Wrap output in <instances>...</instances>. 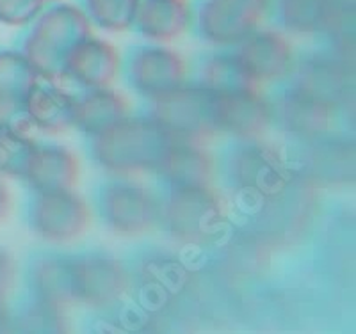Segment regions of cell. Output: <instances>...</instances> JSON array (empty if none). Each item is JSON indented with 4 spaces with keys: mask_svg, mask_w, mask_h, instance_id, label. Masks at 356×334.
I'll return each mask as SVG.
<instances>
[{
    "mask_svg": "<svg viewBox=\"0 0 356 334\" xmlns=\"http://www.w3.org/2000/svg\"><path fill=\"white\" fill-rule=\"evenodd\" d=\"M44 2H56V0H44Z\"/></svg>",
    "mask_w": 356,
    "mask_h": 334,
    "instance_id": "cell-27",
    "label": "cell"
},
{
    "mask_svg": "<svg viewBox=\"0 0 356 334\" xmlns=\"http://www.w3.org/2000/svg\"><path fill=\"white\" fill-rule=\"evenodd\" d=\"M170 133L150 116H127L89 142L91 157L102 169L120 178L155 173L170 142Z\"/></svg>",
    "mask_w": 356,
    "mask_h": 334,
    "instance_id": "cell-2",
    "label": "cell"
},
{
    "mask_svg": "<svg viewBox=\"0 0 356 334\" xmlns=\"http://www.w3.org/2000/svg\"><path fill=\"white\" fill-rule=\"evenodd\" d=\"M29 222L44 242L65 246L88 233L93 224V210L75 189L36 192L29 206Z\"/></svg>",
    "mask_w": 356,
    "mask_h": 334,
    "instance_id": "cell-7",
    "label": "cell"
},
{
    "mask_svg": "<svg viewBox=\"0 0 356 334\" xmlns=\"http://www.w3.org/2000/svg\"><path fill=\"white\" fill-rule=\"evenodd\" d=\"M98 210L113 233L139 237L161 222V199L157 194L129 178L106 183L98 192Z\"/></svg>",
    "mask_w": 356,
    "mask_h": 334,
    "instance_id": "cell-6",
    "label": "cell"
},
{
    "mask_svg": "<svg viewBox=\"0 0 356 334\" xmlns=\"http://www.w3.org/2000/svg\"><path fill=\"white\" fill-rule=\"evenodd\" d=\"M89 36H93V25L84 9L73 4H56L38 15L22 41L20 52L40 78L59 84L65 78L66 56Z\"/></svg>",
    "mask_w": 356,
    "mask_h": 334,
    "instance_id": "cell-3",
    "label": "cell"
},
{
    "mask_svg": "<svg viewBox=\"0 0 356 334\" xmlns=\"http://www.w3.org/2000/svg\"><path fill=\"white\" fill-rule=\"evenodd\" d=\"M271 0H198L193 6V25L205 41L218 47H235L255 33Z\"/></svg>",
    "mask_w": 356,
    "mask_h": 334,
    "instance_id": "cell-8",
    "label": "cell"
},
{
    "mask_svg": "<svg viewBox=\"0 0 356 334\" xmlns=\"http://www.w3.org/2000/svg\"><path fill=\"white\" fill-rule=\"evenodd\" d=\"M138 4L139 0H82L91 24L111 33H122L132 27Z\"/></svg>",
    "mask_w": 356,
    "mask_h": 334,
    "instance_id": "cell-24",
    "label": "cell"
},
{
    "mask_svg": "<svg viewBox=\"0 0 356 334\" xmlns=\"http://www.w3.org/2000/svg\"><path fill=\"white\" fill-rule=\"evenodd\" d=\"M271 121V103L264 98L262 89L214 93V123L218 135L255 141L262 137Z\"/></svg>",
    "mask_w": 356,
    "mask_h": 334,
    "instance_id": "cell-10",
    "label": "cell"
},
{
    "mask_svg": "<svg viewBox=\"0 0 356 334\" xmlns=\"http://www.w3.org/2000/svg\"><path fill=\"white\" fill-rule=\"evenodd\" d=\"M9 215V192L8 187L4 185V181L0 178V224L8 219Z\"/></svg>",
    "mask_w": 356,
    "mask_h": 334,
    "instance_id": "cell-26",
    "label": "cell"
},
{
    "mask_svg": "<svg viewBox=\"0 0 356 334\" xmlns=\"http://www.w3.org/2000/svg\"><path fill=\"white\" fill-rule=\"evenodd\" d=\"M271 112L273 119L278 121L287 132L303 137H316L332 126L335 105L296 85L271 105Z\"/></svg>",
    "mask_w": 356,
    "mask_h": 334,
    "instance_id": "cell-17",
    "label": "cell"
},
{
    "mask_svg": "<svg viewBox=\"0 0 356 334\" xmlns=\"http://www.w3.org/2000/svg\"><path fill=\"white\" fill-rule=\"evenodd\" d=\"M232 153L228 167L237 187L259 197L280 196L292 180L287 158L271 144L246 141Z\"/></svg>",
    "mask_w": 356,
    "mask_h": 334,
    "instance_id": "cell-9",
    "label": "cell"
},
{
    "mask_svg": "<svg viewBox=\"0 0 356 334\" xmlns=\"http://www.w3.org/2000/svg\"><path fill=\"white\" fill-rule=\"evenodd\" d=\"M123 72V60L109 41L89 36L75 44L65 59V78L84 89L111 87Z\"/></svg>",
    "mask_w": 356,
    "mask_h": 334,
    "instance_id": "cell-15",
    "label": "cell"
},
{
    "mask_svg": "<svg viewBox=\"0 0 356 334\" xmlns=\"http://www.w3.org/2000/svg\"><path fill=\"white\" fill-rule=\"evenodd\" d=\"M200 85L212 93H235L246 89H262L244 72L234 52L214 53L200 66Z\"/></svg>",
    "mask_w": 356,
    "mask_h": 334,
    "instance_id": "cell-22",
    "label": "cell"
},
{
    "mask_svg": "<svg viewBox=\"0 0 356 334\" xmlns=\"http://www.w3.org/2000/svg\"><path fill=\"white\" fill-rule=\"evenodd\" d=\"M228 221L225 197L212 185L171 187L161 199V222L184 244L203 246L219 237Z\"/></svg>",
    "mask_w": 356,
    "mask_h": 334,
    "instance_id": "cell-4",
    "label": "cell"
},
{
    "mask_svg": "<svg viewBox=\"0 0 356 334\" xmlns=\"http://www.w3.org/2000/svg\"><path fill=\"white\" fill-rule=\"evenodd\" d=\"M127 77L148 100L184 85L187 65L184 57L164 47H139L127 60Z\"/></svg>",
    "mask_w": 356,
    "mask_h": 334,
    "instance_id": "cell-12",
    "label": "cell"
},
{
    "mask_svg": "<svg viewBox=\"0 0 356 334\" xmlns=\"http://www.w3.org/2000/svg\"><path fill=\"white\" fill-rule=\"evenodd\" d=\"M234 56L259 85L287 77L294 68V50L287 36L276 31L248 34L234 47Z\"/></svg>",
    "mask_w": 356,
    "mask_h": 334,
    "instance_id": "cell-14",
    "label": "cell"
},
{
    "mask_svg": "<svg viewBox=\"0 0 356 334\" xmlns=\"http://www.w3.org/2000/svg\"><path fill=\"white\" fill-rule=\"evenodd\" d=\"M132 27L150 41H175L193 27V6L189 0H139Z\"/></svg>",
    "mask_w": 356,
    "mask_h": 334,
    "instance_id": "cell-19",
    "label": "cell"
},
{
    "mask_svg": "<svg viewBox=\"0 0 356 334\" xmlns=\"http://www.w3.org/2000/svg\"><path fill=\"white\" fill-rule=\"evenodd\" d=\"M44 6V0H0V24L9 27L33 24Z\"/></svg>",
    "mask_w": 356,
    "mask_h": 334,
    "instance_id": "cell-25",
    "label": "cell"
},
{
    "mask_svg": "<svg viewBox=\"0 0 356 334\" xmlns=\"http://www.w3.org/2000/svg\"><path fill=\"white\" fill-rule=\"evenodd\" d=\"M81 178V162L65 146H41L34 149L24 180L34 192L73 190Z\"/></svg>",
    "mask_w": 356,
    "mask_h": 334,
    "instance_id": "cell-18",
    "label": "cell"
},
{
    "mask_svg": "<svg viewBox=\"0 0 356 334\" xmlns=\"http://www.w3.org/2000/svg\"><path fill=\"white\" fill-rule=\"evenodd\" d=\"M154 174L170 187L211 185L216 174V160L205 148V142L173 139Z\"/></svg>",
    "mask_w": 356,
    "mask_h": 334,
    "instance_id": "cell-16",
    "label": "cell"
},
{
    "mask_svg": "<svg viewBox=\"0 0 356 334\" xmlns=\"http://www.w3.org/2000/svg\"><path fill=\"white\" fill-rule=\"evenodd\" d=\"M36 297L44 306L107 308L129 288V272L120 260L102 254L47 256L31 274Z\"/></svg>",
    "mask_w": 356,
    "mask_h": 334,
    "instance_id": "cell-1",
    "label": "cell"
},
{
    "mask_svg": "<svg viewBox=\"0 0 356 334\" xmlns=\"http://www.w3.org/2000/svg\"><path fill=\"white\" fill-rule=\"evenodd\" d=\"M38 82L40 75L24 53L0 52V130L33 135L34 126L27 116L25 100Z\"/></svg>",
    "mask_w": 356,
    "mask_h": 334,
    "instance_id": "cell-11",
    "label": "cell"
},
{
    "mask_svg": "<svg viewBox=\"0 0 356 334\" xmlns=\"http://www.w3.org/2000/svg\"><path fill=\"white\" fill-rule=\"evenodd\" d=\"M75 97L56 82L40 78L25 100L27 116L34 130L47 135H61L73 128Z\"/></svg>",
    "mask_w": 356,
    "mask_h": 334,
    "instance_id": "cell-20",
    "label": "cell"
},
{
    "mask_svg": "<svg viewBox=\"0 0 356 334\" xmlns=\"http://www.w3.org/2000/svg\"><path fill=\"white\" fill-rule=\"evenodd\" d=\"M36 146V139L29 133L0 130V176L24 180Z\"/></svg>",
    "mask_w": 356,
    "mask_h": 334,
    "instance_id": "cell-23",
    "label": "cell"
},
{
    "mask_svg": "<svg viewBox=\"0 0 356 334\" xmlns=\"http://www.w3.org/2000/svg\"><path fill=\"white\" fill-rule=\"evenodd\" d=\"M150 117L178 141L205 142L218 135L214 93L203 85H180L150 100Z\"/></svg>",
    "mask_w": 356,
    "mask_h": 334,
    "instance_id": "cell-5",
    "label": "cell"
},
{
    "mask_svg": "<svg viewBox=\"0 0 356 334\" xmlns=\"http://www.w3.org/2000/svg\"><path fill=\"white\" fill-rule=\"evenodd\" d=\"M278 24L296 34H339L353 20V0H271Z\"/></svg>",
    "mask_w": 356,
    "mask_h": 334,
    "instance_id": "cell-13",
    "label": "cell"
},
{
    "mask_svg": "<svg viewBox=\"0 0 356 334\" xmlns=\"http://www.w3.org/2000/svg\"><path fill=\"white\" fill-rule=\"evenodd\" d=\"M130 112L132 103L123 93L111 87L86 89V93L75 97L73 126L93 137L123 117L130 116Z\"/></svg>",
    "mask_w": 356,
    "mask_h": 334,
    "instance_id": "cell-21",
    "label": "cell"
}]
</instances>
